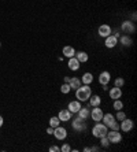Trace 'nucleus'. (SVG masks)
Listing matches in <instances>:
<instances>
[{
	"instance_id": "obj_1",
	"label": "nucleus",
	"mask_w": 137,
	"mask_h": 152,
	"mask_svg": "<svg viewBox=\"0 0 137 152\" xmlns=\"http://www.w3.org/2000/svg\"><path fill=\"white\" fill-rule=\"evenodd\" d=\"M92 96V89L89 85H81L80 88L75 89V99L80 102H86Z\"/></svg>"
},
{
	"instance_id": "obj_2",
	"label": "nucleus",
	"mask_w": 137,
	"mask_h": 152,
	"mask_svg": "<svg viewBox=\"0 0 137 152\" xmlns=\"http://www.w3.org/2000/svg\"><path fill=\"white\" fill-rule=\"evenodd\" d=\"M107 132H108V127L105 126L104 124H100V122H96V125L92 129V134L93 137H103V136H107Z\"/></svg>"
},
{
	"instance_id": "obj_3",
	"label": "nucleus",
	"mask_w": 137,
	"mask_h": 152,
	"mask_svg": "<svg viewBox=\"0 0 137 152\" xmlns=\"http://www.w3.org/2000/svg\"><path fill=\"white\" fill-rule=\"evenodd\" d=\"M107 138L110 144H119L122 141V134L119 133V130H111L107 132Z\"/></svg>"
},
{
	"instance_id": "obj_4",
	"label": "nucleus",
	"mask_w": 137,
	"mask_h": 152,
	"mask_svg": "<svg viewBox=\"0 0 137 152\" xmlns=\"http://www.w3.org/2000/svg\"><path fill=\"white\" fill-rule=\"evenodd\" d=\"M133 127H134V122H133L132 119H129V118H125L123 121H121V124H119V130L129 133V132L132 130Z\"/></svg>"
},
{
	"instance_id": "obj_5",
	"label": "nucleus",
	"mask_w": 137,
	"mask_h": 152,
	"mask_svg": "<svg viewBox=\"0 0 137 152\" xmlns=\"http://www.w3.org/2000/svg\"><path fill=\"white\" fill-rule=\"evenodd\" d=\"M73 129L77 132H84L85 129H86V122H85V119H82V118L77 117L73 121Z\"/></svg>"
},
{
	"instance_id": "obj_6",
	"label": "nucleus",
	"mask_w": 137,
	"mask_h": 152,
	"mask_svg": "<svg viewBox=\"0 0 137 152\" xmlns=\"http://www.w3.org/2000/svg\"><path fill=\"white\" fill-rule=\"evenodd\" d=\"M103 110L100 108V106L99 107H93L91 110V115L89 117L92 118V121H95V122H100L102 121V118H103Z\"/></svg>"
},
{
	"instance_id": "obj_7",
	"label": "nucleus",
	"mask_w": 137,
	"mask_h": 152,
	"mask_svg": "<svg viewBox=\"0 0 137 152\" xmlns=\"http://www.w3.org/2000/svg\"><path fill=\"white\" fill-rule=\"evenodd\" d=\"M52 134L55 136V138H56V140H64V138L67 137V130L59 125V126L53 127V133H52Z\"/></svg>"
},
{
	"instance_id": "obj_8",
	"label": "nucleus",
	"mask_w": 137,
	"mask_h": 152,
	"mask_svg": "<svg viewBox=\"0 0 137 152\" xmlns=\"http://www.w3.org/2000/svg\"><path fill=\"white\" fill-rule=\"evenodd\" d=\"M121 30H122L123 33H134L136 32V26H134L133 22H130V21H125L122 22V25H121Z\"/></svg>"
},
{
	"instance_id": "obj_9",
	"label": "nucleus",
	"mask_w": 137,
	"mask_h": 152,
	"mask_svg": "<svg viewBox=\"0 0 137 152\" xmlns=\"http://www.w3.org/2000/svg\"><path fill=\"white\" fill-rule=\"evenodd\" d=\"M97 33H99V36L100 37H103V39H105L107 36H110L111 33H113V29H111V26L110 25H100L99 26V29H97Z\"/></svg>"
},
{
	"instance_id": "obj_10",
	"label": "nucleus",
	"mask_w": 137,
	"mask_h": 152,
	"mask_svg": "<svg viewBox=\"0 0 137 152\" xmlns=\"http://www.w3.org/2000/svg\"><path fill=\"white\" fill-rule=\"evenodd\" d=\"M81 108V102L80 100H71L69 103V106H67V110L70 111L71 114H77Z\"/></svg>"
},
{
	"instance_id": "obj_11",
	"label": "nucleus",
	"mask_w": 137,
	"mask_h": 152,
	"mask_svg": "<svg viewBox=\"0 0 137 152\" xmlns=\"http://www.w3.org/2000/svg\"><path fill=\"white\" fill-rule=\"evenodd\" d=\"M116 44H118V39H116L115 36H113V34L107 36V37L104 39V45L107 47V48H114Z\"/></svg>"
},
{
	"instance_id": "obj_12",
	"label": "nucleus",
	"mask_w": 137,
	"mask_h": 152,
	"mask_svg": "<svg viewBox=\"0 0 137 152\" xmlns=\"http://www.w3.org/2000/svg\"><path fill=\"white\" fill-rule=\"evenodd\" d=\"M110 97L113 100H116V99H121V96H122V89L118 88V86H114V88L110 89V92H108Z\"/></svg>"
},
{
	"instance_id": "obj_13",
	"label": "nucleus",
	"mask_w": 137,
	"mask_h": 152,
	"mask_svg": "<svg viewBox=\"0 0 137 152\" xmlns=\"http://www.w3.org/2000/svg\"><path fill=\"white\" fill-rule=\"evenodd\" d=\"M110 80H111V74H110L108 71H102L100 75H99V82H100V85H108Z\"/></svg>"
},
{
	"instance_id": "obj_14",
	"label": "nucleus",
	"mask_w": 137,
	"mask_h": 152,
	"mask_svg": "<svg viewBox=\"0 0 137 152\" xmlns=\"http://www.w3.org/2000/svg\"><path fill=\"white\" fill-rule=\"evenodd\" d=\"M58 118L60 119V122H67L71 119V113L69 110H60L58 114Z\"/></svg>"
},
{
	"instance_id": "obj_15",
	"label": "nucleus",
	"mask_w": 137,
	"mask_h": 152,
	"mask_svg": "<svg viewBox=\"0 0 137 152\" xmlns=\"http://www.w3.org/2000/svg\"><path fill=\"white\" fill-rule=\"evenodd\" d=\"M67 64H69V69L73 71H77L78 69H80V62L77 60V58L73 56V58H69V62H67Z\"/></svg>"
},
{
	"instance_id": "obj_16",
	"label": "nucleus",
	"mask_w": 137,
	"mask_h": 152,
	"mask_svg": "<svg viewBox=\"0 0 137 152\" xmlns=\"http://www.w3.org/2000/svg\"><path fill=\"white\" fill-rule=\"evenodd\" d=\"M102 104V97L99 95H93L89 97V106L91 107H99Z\"/></svg>"
},
{
	"instance_id": "obj_17",
	"label": "nucleus",
	"mask_w": 137,
	"mask_h": 152,
	"mask_svg": "<svg viewBox=\"0 0 137 152\" xmlns=\"http://www.w3.org/2000/svg\"><path fill=\"white\" fill-rule=\"evenodd\" d=\"M62 52H63V56H66V58H73L74 55H75V50H74V48H73L71 45H66V47H63Z\"/></svg>"
},
{
	"instance_id": "obj_18",
	"label": "nucleus",
	"mask_w": 137,
	"mask_h": 152,
	"mask_svg": "<svg viewBox=\"0 0 137 152\" xmlns=\"http://www.w3.org/2000/svg\"><path fill=\"white\" fill-rule=\"evenodd\" d=\"M77 114H78V117L80 118H82V119L86 121L89 118V115H91V110H89L88 107H81L80 111H78Z\"/></svg>"
},
{
	"instance_id": "obj_19",
	"label": "nucleus",
	"mask_w": 137,
	"mask_h": 152,
	"mask_svg": "<svg viewBox=\"0 0 137 152\" xmlns=\"http://www.w3.org/2000/svg\"><path fill=\"white\" fill-rule=\"evenodd\" d=\"M74 56L77 58V60L80 62V63H85V62H88L89 56H88V53L84 52V51H80V52H75V55Z\"/></svg>"
},
{
	"instance_id": "obj_20",
	"label": "nucleus",
	"mask_w": 137,
	"mask_h": 152,
	"mask_svg": "<svg viewBox=\"0 0 137 152\" xmlns=\"http://www.w3.org/2000/svg\"><path fill=\"white\" fill-rule=\"evenodd\" d=\"M92 81H93V75H92V73H84V74H82L81 82H82L84 85H91Z\"/></svg>"
},
{
	"instance_id": "obj_21",
	"label": "nucleus",
	"mask_w": 137,
	"mask_h": 152,
	"mask_svg": "<svg viewBox=\"0 0 137 152\" xmlns=\"http://www.w3.org/2000/svg\"><path fill=\"white\" fill-rule=\"evenodd\" d=\"M102 121H103V124L105 125V126H108L113 121H115V117H114L113 114H110V113H107V114H103V118H102Z\"/></svg>"
},
{
	"instance_id": "obj_22",
	"label": "nucleus",
	"mask_w": 137,
	"mask_h": 152,
	"mask_svg": "<svg viewBox=\"0 0 137 152\" xmlns=\"http://www.w3.org/2000/svg\"><path fill=\"white\" fill-rule=\"evenodd\" d=\"M81 84H82V82H81L80 78H77V77L71 78V77H70V81H69V85H70V88H71V89H74V91H75L77 88H80V86H81Z\"/></svg>"
},
{
	"instance_id": "obj_23",
	"label": "nucleus",
	"mask_w": 137,
	"mask_h": 152,
	"mask_svg": "<svg viewBox=\"0 0 137 152\" xmlns=\"http://www.w3.org/2000/svg\"><path fill=\"white\" fill-rule=\"evenodd\" d=\"M119 42L122 44V45H125V47H130L132 44H133V40L129 37V34H126V36H122V37H121Z\"/></svg>"
},
{
	"instance_id": "obj_24",
	"label": "nucleus",
	"mask_w": 137,
	"mask_h": 152,
	"mask_svg": "<svg viewBox=\"0 0 137 152\" xmlns=\"http://www.w3.org/2000/svg\"><path fill=\"white\" fill-rule=\"evenodd\" d=\"M71 88H70V85L67 84V82H63L62 84V86H60V92L63 93V95H67V93H70Z\"/></svg>"
},
{
	"instance_id": "obj_25",
	"label": "nucleus",
	"mask_w": 137,
	"mask_h": 152,
	"mask_svg": "<svg viewBox=\"0 0 137 152\" xmlns=\"http://www.w3.org/2000/svg\"><path fill=\"white\" fill-rule=\"evenodd\" d=\"M60 125V119L58 117H51V119H49V126L52 127H56Z\"/></svg>"
},
{
	"instance_id": "obj_26",
	"label": "nucleus",
	"mask_w": 137,
	"mask_h": 152,
	"mask_svg": "<svg viewBox=\"0 0 137 152\" xmlns=\"http://www.w3.org/2000/svg\"><path fill=\"white\" fill-rule=\"evenodd\" d=\"M113 107H114V110L119 111V110H122V108H123V103L121 102L119 99H116V100H114V104H113Z\"/></svg>"
},
{
	"instance_id": "obj_27",
	"label": "nucleus",
	"mask_w": 137,
	"mask_h": 152,
	"mask_svg": "<svg viewBox=\"0 0 137 152\" xmlns=\"http://www.w3.org/2000/svg\"><path fill=\"white\" fill-rule=\"evenodd\" d=\"M123 85H125V80L122 77H118L115 78V81H114V86H118V88H122Z\"/></svg>"
},
{
	"instance_id": "obj_28",
	"label": "nucleus",
	"mask_w": 137,
	"mask_h": 152,
	"mask_svg": "<svg viewBox=\"0 0 137 152\" xmlns=\"http://www.w3.org/2000/svg\"><path fill=\"white\" fill-rule=\"evenodd\" d=\"M108 129H111V130H119V124H118V121H113V122H111V124L108 125Z\"/></svg>"
},
{
	"instance_id": "obj_29",
	"label": "nucleus",
	"mask_w": 137,
	"mask_h": 152,
	"mask_svg": "<svg viewBox=\"0 0 137 152\" xmlns=\"http://www.w3.org/2000/svg\"><path fill=\"white\" fill-rule=\"evenodd\" d=\"M100 144H102L103 148H107L110 145V141H108V138H107V136H103V137H100Z\"/></svg>"
},
{
	"instance_id": "obj_30",
	"label": "nucleus",
	"mask_w": 137,
	"mask_h": 152,
	"mask_svg": "<svg viewBox=\"0 0 137 152\" xmlns=\"http://www.w3.org/2000/svg\"><path fill=\"white\" fill-rule=\"evenodd\" d=\"M125 118H126V114L123 113V111H121V110L116 111V115H115V119L116 121H119V122H121V121H123Z\"/></svg>"
},
{
	"instance_id": "obj_31",
	"label": "nucleus",
	"mask_w": 137,
	"mask_h": 152,
	"mask_svg": "<svg viewBox=\"0 0 137 152\" xmlns=\"http://www.w3.org/2000/svg\"><path fill=\"white\" fill-rule=\"evenodd\" d=\"M60 151H62V152H70L71 151V147L69 144H63L62 147H60Z\"/></svg>"
},
{
	"instance_id": "obj_32",
	"label": "nucleus",
	"mask_w": 137,
	"mask_h": 152,
	"mask_svg": "<svg viewBox=\"0 0 137 152\" xmlns=\"http://www.w3.org/2000/svg\"><path fill=\"white\" fill-rule=\"evenodd\" d=\"M59 151H60V148L56 147V145H51L49 147V152H59Z\"/></svg>"
},
{
	"instance_id": "obj_33",
	"label": "nucleus",
	"mask_w": 137,
	"mask_h": 152,
	"mask_svg": "<svg viewBox=\"0 0 137 152\" xmlns=\"http://www.w3.org/2000/svg\"><path fill=\"white\" fill-rule=\"evenodd\" d=\"M47 133H48V134H52V133H53V127L49 126L48 129H47Z\"/></svg>"
},
{
	"instance_id": "obj_34",
	"label": "nucleus",
	"mask_w": 137,
	"mask_h": 152,
	"mask_svg": "<svg viewBox=\"0 0 137 152\" xmlns=\"http://www.w3.org/2000/svg\"><path fill=\"white\" fill-rule=\"evenodd\" d=\"M99 149H100L99 147H91V152H97Z\"/></svg>"
},
{
	"instance_id": "obj_35",
	"label": "nucleus",
	"mask_w": 137,
	"mask_h": 152,
	"mask_svg": "<svg viewBox=\"0 0 137 152\" xmlns=\"http://www.w3.org/2000/svg\"><path fill=\"white\" fill-rule=\"evenodd\" d=\"M63 80H64V82H67V84H69V81H70V77H69V75H66Z\"/></svg>"
},
{
	"instance_id": "obj_36",
	"label": "nucleus",
	"mask_w": 137,
	"mask_h": 152,
	"mask_svg": "<svg viewBox=\"0 0 137 152\" xmlns=\"http://www.w3.org/2000/svg\"><path fill=\"white\" fill-rule=\"evenodd\" d=\"M113 36H115L116 39H118V37H119V33H118V30H114V34Z\"/></svg>"
},
{
	"instance_id": "obj_37",
	"label": "nucleus",
	"mask_w": 137,
	"mask_h": 152,
	"mask_svg": "<svg viewBox=\"0 0 137 152\" xmlns=\"http://www.w3.org/2000/svg\"><path fill=\"white\" fill-rule=\"evenodd\" d=\"M84 152H91V147H85V148H84Z\"/></svg>"
},
{
	"instance_id": "obj_38",
	"label": "nucleus",
	"mask_w": 137,
	"mask_h": 152,
	"mask_svg": "<svg viewBox=\"0 0 137 152\" xmlns=\"http://www.w3.org/2000/svg\"><path fill=\"white\" fill-rule=\"evenodd\" d=\"M3 117H1V115H0V127H1V126H3Z\"/></svg>"
},
{
	"instance_id": "obj_39",
	"label": "nucleus",
	"mask_w": 137,
	"mask_h": 152,
	"mask_svg": "<svg viewBox=\"0 0 137 152\" xmlns=\"http://www.w3.org/2000/svg\"><path fill=\"white\" fill-rule=\"evenodd\" d=\"M0 45H1V44H0Z\"/></svg>"
}]
</instances>
